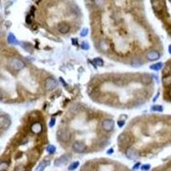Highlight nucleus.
I'll return each instance as SVG.
<instances>
[{"label":"nucleus","instance_id":"nucleus-6","mask_svg":"<svg viewBox=\"0 0 171 171\" xmlns=\"http://www.w3.org/2000/svg\"><path fill=\"white\" fill-rule=\"evenodd\" d=\"M102 128L105 132H111L114 129L115 121L112 119H105L102 121Z\"/></svg>","mask_w":171,"mask_h":171},{"label":"nucleus","instance_id":"nucleus-34","mask_svg":"<svg viewBox=\"0 0 171 171\" xmlns=\"http://www.w3.org/2000/svg\"><path fill=\"white\" fill-rule=\"evenodd\" d=\"M169 52H170V53L171 54V45L169 46Z\"/></svg>","mask_w":171,"mask_h":171},{"label":"nucleus","instance_id":"nucleus-32","mask_svg":"<svg viewBox=\"0 0 171 171\" xmlns=\"http://www.w3.org/2000/svg\"><path fill=\"white\" fill-rule=\"evenodd\" d=\"M140 166V164L139 163H137L135 165H133V170H138L139 169V167Z\"/></svg>","mask_w":171,"mask_h":171},{"label":"nucleus","instance_id":"nucleus-13","mask_svg":"<svg viewBox=\"0 0 171 171\" xmlns=\"http://www.w3.org/2000/svg\"><path fill=\"white\" fill-rule=\"evenodd\" d=\"M152 7L156 11H161L163 10L164 7V1H152Z\"/></svg>","mask_w":171,"mask_h":171},{"label":"nucleus","instance_id":"nucleus-17","mask_svg":"<svg viewBox=\"0 0 171 171\" xmlns=\"http://www.w3.org/2000/svg\"><path fill=\"white\" fill-rule=\"evenodd\" d=\"M152 79L151 75H149V74H143L142 77H141V81H142V83L145 84V85H149V84H151V83H152Z\"/></svg>","mask_w":171,"mask_h":171},{"label":"nucleus","instance_id":"nucleus-26","mask_svg":"<svg viewBox=\"0 0 171 171\" xmlns=\"http://www.w3.org/2000/svg\"><path fill=\"white\" fill-rule=\"evenodd\" d=\"M81 47H82V49H83V50H89V48H90L89 44H88L87 42H86V41L82 42V44H81Z\"/></svg>","mask_w":171,"mask_h":171},{"label":"nucleus","instance_id":"nucleus-15","mask_svg":"<svg viewBox=\"0 0 171 171\" xmlns=\"http://www.w3.org/2000/svg\"><path fill=\"white\" fill-rule=\"evenodd\" d=\"M49 164H50V162H49L48 160H45V161L41 162V163L37 166V168L35 169V171H44L45 170V169H46Z\"/></svg>","mask_w":171,"mask_h":171},{"label":"nucleus","instance_id":"nucleus-20","mask_svg":"<svg viewBox=\"0 0 171 171\" xmlns=\"http://www.w3.org/2000/svg\"><path fill=\"white\" fill-rule=\"evenodd\" d=\"M79 165H80V162L79 161H76V162H74L73 164H71L69 166H68V170L69 171H74L78 167H79Z\"/></svg>","mask_w":171,"mask_h":171},{"label":"nucleus","instance_id":"nucleus-22","mask_svg":"<svg viewBox=\"0 0 171 171\" xmlns=\"http://www.w3.org/2000/svg\"><path fill=\"white\" fill-rule=\"evenodd\" d=\"M46 152L49 153V154H54L56 152V146H53V145H49L46 148Z\"/></svg>","mask_w":171,"mask_h":171},{"label":"nucleus","instance_id":"nucleus-18","mask_svg":"<svg viewBox=\"0 0 171 171\" xmlns=\"http://www.w3.org/2000/svg\"><path fill=\"white\" fill-rule=\"evenodd\" d=\"M163 83L165 87H171V74L166 75L163 79Z\"/></svg>","mask_w":171,"mask_h":171},{"label":"nucleus","instance_id":"nucleus-23","mask_svg":"<svg viewBox=\"0 0 171 171\" xmlns=\"http://www.w3.org/2000/svg\"><path fill=\"white\" fill-rule=\"evenodd\" d=\"M9 169V164L7 162L0 163V171H7Z\"/></svg>","mask_w":171,"mask_h":171},{"label":"nucleus","instance_id":"nucleus-33","mask_svg":"<svg viewBox=\"0 0 171 171\" xmlns=\"http://www.w3.org/2000/svg\"><path fill=\"white\" fill-rule=\"evenodd\" d=\"M113 152H114V149H113V148H111L110 150H108V151H107V154H110V155H111V154H112Z\"/></svg>","mask_w":171,"mask_h":171},{"label":"nucleus","instance_id":"nucleus-24","mask_svg":"<svg viewBox=\"0 0 171 171\" xmlns=\"http://www.w3.org/2000/svg\"><path fill=\"white\" fill-rule=\"evenodd\" d=\"M171 74V65H167L164 69V75H170Z\"/></svg>","mask_w":171,"mask_h":171},{"label":"nucleus","instance_id":"nucleus-19","mask_svg":"<svg viewBox=\"0 0 171 171\" xmlns=\"http://www.w3.org/2000/svg\"><path fill=\"white\" fill-rule=\"evenodd\" d=\"M162 68H163L162 62H158V63H155V64H152L150 66V68L152 70H155V71H158V70L162 69Z\"/></svg>","mask_w":171,"mask_h":171},{"label":"nucleus","instance_id":"nucleus-30","mask_svg":"<svg viewBox=\"0 0 171 171\" xmlns=\"http://www.w3.org/2000/svg\"><path fill=\"white\" fill-rule=\"evenodd\" d=\"M26 22L27 23V24H31L32 23V17L28 15L27 16V18H26Z\"/></svg>","mask_w":171,"mask_h":171},{"label":"nucleus","instance_id":"nucleus-29","mask_svg":"<svg viewBox=\"0 0 171 171\" xmlns=\"http://www.w3.org/2000/svg\"><path fill=\"white\" fill-rule=\"evenodd\" d=\"M55 123H56V119H55V118H52V120H51V121H50V123H49V126H50L51 127H52L55 125Z\"/></svg>","mask_w":171,"mask_h":171},{"label":"nucleus","instance_id":"nucleus-12","mask_svg":"<svg viewBox=\"0 0 171 171\" xmlns=\"http://www.w3.org/2000/svg\"><path fill=\"white\" fill-rule=\"evenodd\" d=\"M146 58L150 61H156L160 58V53L158 51H150L146 54Z\"/></svg>","mask_w":171,"mask_h":171},{"label":"nucleus","instance_id":"nucleus-28","mask_svg":"<svg viewBox=\"0 0 171 171\" xmlns=\"http://www.w3.org/2000/svg\"><path fill=\"white\" fill-rule=\"evenodd\" d=\"M151 168V165L150 164H145V165H142L141 166V170L143 171H148Z\"/></svg>","mask_w":171,"mask_h":171},{"label":"nucleus","instance_id":"nucleus-27","mask_svg":"<svg viewBox=\"0 0 171 171\" xmlns=\"http://www.w3.org/2000/svg\"><path fill=\"white\" fill-rule=\"evenodd\" d=\"M88 34V29L87 28H83L81 31H80V36L81 37H85Z\"/></svg>","mask_w":171,"mask_h":171},{"label":"nucleus","instance_id":"nucleus-25","mask_svg":"<svg viewBox=\"0 0 171 171\" xmlns=\"http://www.w3.org/2000/svg\"><path fill=\"white\" fill-rule=\"evenodd\" d=\"M152 111H158V112H162L164 111V108L163 106L161 105H154L152 107Z\"/></svg>","mask_w":171,"mask_h":171},{"label":"nucleus","instance_id":"nucleus-8","mask_svg":"<svg viewBox=\"0 0 171 171\" xmlns=\"http://www.w3.org/2000/svg\"><path fill=\"white\" fill-rule=\"evenodd\" d=\"M70 159H71V155L70 154H63L62 156H61L60 158H58L55 160L54 164H55L56 167H60V166H62V165L66 164Z\"/></svg>","mask_w":171,"mask_h":171},{"label":"nucleus","instance_id":"nucleus-36","mask_svg":"<svg viewBox=\"0 0 171 171\" xmlns=\"http://www.w3.org/2000/svg\"><path fill=\"white\" fill-rule=\"evenodd\" d=\"M170 96H171V89H170Z\"/></svg>","mask_w":171,"mask_h":171},{"label":"nucleus","instance_id":"nucleus-10","mask_svg":"<svg viewBox=\"0 0 171 171\" xmlns=\"http://www.w3.org/2000/svg\"><path fill=\"white\" fill-rule=\"evenodd\" d=\"M31 131L34 133V134H39L42 131H43V126L40 122L39 121H36V122H34L32 125H31Z\"/></svg>","mask_w":171,"mask_h":171},{"label":"nucleus","instance_id":"nucleus-5","mask_svg":"<svg viewBox=\"0 0 171 171\" xmlns=\"http://www.w3.org/2000/svg\"><path fill=\"white\" fill-rule=\"evenodd\" d=\"M87 146L81 142V141H75L73 146H72V149L74 152H77V153H83L87 151Z\"/></svg>","mask_w":171,"mask_h":171},{"label":"nucleus","instance_id":"nucleus-1","mask_svg":"<svg viewBox=\"0 0 171 171\" xmlns=\"http://www.w3.org/2000/svg\"><path fill=\"white\" fill-rule=\"evenodd\" d=\"M8 65L13 69V70H15V71H20L21 69H23L26 66L25 62L20 59V58H17V57H13V58H10L9 61H8Z\"/></svg>","mask_w":171,"mask_h":171},{"label":"nucleus","instance_id":"nucleus-7","mask_svg":"<svg viewBox=\"0 0 171 171\" xmlns=\"http://www.w3.org/2000/svg\"><path fill=\"white\" fill-rule=\"evenodd\" d=\"M11 125V120L7 115H0V128L1 129H8Z\"/></svg>","mask_w":171,"mask_h":171},{"label":"nucleus","instance_id":"nucleus-9","mask_svg":"<svg viewBox=\"0 0 171 171\" xmlns=\"http://www.w3.org/2000/svg\"><path fill=\"white\" fill-rule=\"evenodd\" d=\"M57 87V81L52 77H49L45 81V88L46 91H52Z\"/></svg>","mask_w":171,"mask_h":171},{"label":"nucleus","instance_id":"nucleus-2","mask_svg":"<svg viewBox=\"0 0 171 171\" xmlns=\"http://www.w3.org/2000/svg\"><path fill=\"white\" fill-rule=\"evenodd\" d=\"M133 140L131 136L127 133H123L121 135H119L118 137V145L120 146H124V147H127L132 144Z\"/></svg>","mask_w":171,"mask_h":171},{"label":"nucleus","instance_id":"nucleus-16","mask_svg":"<svg viewBox=\"0 0 171 171\" xmlns=\"http://www.w3.org/2000/svg\"><path fill=\"white\" fill-rule=\"evenodd\" d=\"M95 164L93 162H88L87 164H85V165L82 167L81 171H93Z\"/></svg>","mask_w":171,"mask_h":171},{"label":"nucleus","instance_id":"nucleus-4","mask_svg":"<svg viewBox=\"0 0 171 171\" xmlns=\"http://www.w3.org/2000/svg\"><path fill=\"white\" fill-rule=\"evenodd\" d=\"M126 157L131 160H136L139 158V152L133 147H128L126 151Z\"/></svg>","mask_w":171,"mask_h":171},{"label":"nucleus","instance_id":"nucleus-31","mask_svg":"<svg viewBox=\"0 0 171 171\" xmlns=\"http://www.w3.org/2000/svg\"><path fill=\"white\" fill-rule=\"evenodd\" d=\"M117 124H118V126H119L120 127H122L124 126V124H125V121H121V120H119V121H118V122H117Z\"/></svg>","mask_w":171,"mask_h":171},{"label":"nucleus","instance_id":"nucleus-21","mask_svg":"<svg viewBox=\"0 0 171 171\" xmlns=\"http://www.w3.org/2000/svg\"><path fill=\"white\" fill-rule=\"evenodd\" d=\"M93 62L96 65V66H103L104 65V61L102 58L100 57H96L93 60Z\"/></svg>","mask_w":171,"mask_h":171},{"label":"nucleus","instance_id":"nucleus-35","mask_svg":"<svg viewBox=\"0 0 171 171\" xmlns=\"http://www.w3.org/2000/svg\"><path fill=\"white\" fill-rule=\"evenodd\" d=\"M2 99H3V95H2V93L0 92V100H1Z\"/></svg>","mask_w":171,"mask_h":171},{"label":"nucleus","instance_id":"nucleus-3","mask_svg":"<svg viewBox=\"0 0 171 171\" xmlns=\"http://www.w3.org/2000/svg\"><path fill=\"white\" fill-rule=\"evenodd\" d=\"M57 137L61 142H68L71 139V133L66 128H62L57 131Z\"/></svg>","mask_w":171,"mask_h":171},{"label":"nucleus","instance_id":"nucleus-14","mask_svg":"<svg viewBox=\"0 0 171 171\" xmlns=\"http://www.w3.org/2000/svg\"><path fill=\"white\" fill-rule=\"evenodd\" d=\"M8 43L10 45H19V41L17 40V39L15 38V36L13 34H9L8 38H7Z\"/></svg>","mask_w":171,"mask_h":171},{"label":"nucleus","instance_id":"nucleus-11","mask_svg":"<svg viewBox=\"0 0 171 171\" xmlns=\"http://www.w3.org/2000/svg\"><path fill=\"white\" fill-rule=\"evenodd\" d=\"M70 30V26L66 22H62L58 25V31L62 34H66Z\"/></svg>","mask_w":171,"mask_h":171}]
</instances>
